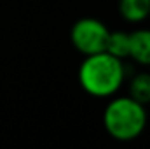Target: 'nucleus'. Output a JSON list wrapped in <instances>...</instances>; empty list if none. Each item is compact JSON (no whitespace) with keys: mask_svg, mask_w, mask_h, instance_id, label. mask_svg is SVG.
<instances>
[{"mask_svg":"<svg viewBox=\"0 0 150 149\" xmlns=\"http://www.w3.org/2000/svg\"><path fill=\"white\" fill-rule=\"evenodd\" d=\"M126 79V67L122 60L107 51L89 54L79 67V82L82 90L93 97H112Z\"/></svg>","mask_w":150,"mask_h":149,"instance_id":"1","label":"nucleus"},{"mask_svg":"<svg viewBox=\"0 0 150 149\" xmlns=\"http://www.w3.org/2000/svg\"><path fill=\"white\" fill-rule=\"evenodd\" d=\"M103 126L107 133L120 142L134 140L147 126L145 105L131 97H117L110 100L103 112Z\"/></svg>","mask_w":150,"mask_h":149,"instance_id":"2","label":"nucleus"},{"mask_svg":"<svg viewBox=\"0 0 150 149\" xmlns=\"http://www.w3.org/2000/svg\"><path fill=\"white\" fill-rule=\"evenodd\" d=\"M108 32L110 30L103 21L96 18H80L74 23L70 30V40L79 53L89 56L105 51Z\"/></svg>","mask_w":150,"mask_h":149,"instance_id":"3","label":"nucleus"},{"mask_svg":"<svg viewBox=\"0 0 150 149\" xmlns=\"http://www.w3.org/2000/svg\"><path fill=\"white\" fill-rule=\"evenodd\" d=\"M129 58L150 67V28H140L129 34Z\"/></svg>","mask_w":150,"mask_h":149,"instance_id":"4","label":"nucleus"},{"mask_svg":"<svg viewBox=\"0 0 150 149\" xmlns=\"http://www.w3.org/2000/svg\"><path fill=\"white\" fill-rule=\"evenodd\" d=\"M119 12L129 23H142L149 18L150 0H119Z\"/></svg>","mask_w":150,"mask_h":149,"instance_id":"5","label":"nucleus"},{"mask_svg":"<svg viewBox=\"0 0 150 149\" xmlns=\"http://www.w3.org/2000/svg\"><path fill=\"white\" fill-rule=\"evenodd\" d=\"M105 51L119 60L129 58V32H122V30L108 32Z\"/></svg>","mask_w":150,"mask_h":149,"instance_id":"6","label":"nucleus"},{"mask_svg":"<svg viewBox=\"0 0 150 149\" xmlns=\"http://www.w3.org/2000/svg\"><path fill=\"white\" fill-rule=\"evenodd\" d=\"M129 97L142 105L150 104V72H140L129 82Z\"/></svg>","mask_w":150,"mask_h":149,"instance_id":"7","label":"nucleus"},{"mask_svg":"<svg viewBox=\"0 0 150 149\" xmlns=\"http://www.w3.org/2000/svg\"><path fill=\"white\" fill-rule=\"evenodd\" d=\"M149 18H150V12H149Z\"/></svg>","mask_w":150,"mask_h":149,"instance_id":"8","label":"nucleus"}]
</instances>
